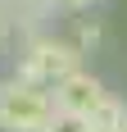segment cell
Instances as JSON below:
<instances>
[{"label":"cell","instance_id":"52a82bcc","mask_svg":"<svg viewBox=\"0 0 127 132\" xmlns=\"http://www.w3.org/2000/svg\"><path fill=\"white\" fill-rule=\"evenodd\" d=\"M55 5H63V9H91L95 0H55Z\"/></svg>","mask_w":127,"mask_h":132},{"label":"cell","instance_id":"ba28073f","mask_svg":"<svg viewBox=\"0 0 127 132\" xmlns=\"http://www.w3.org/2000/svg\"><path fill=\"white\" fill-rule=\"evenodd\" d=\"M0 27H5V14H0Z\"/></svg>","mask_w":127,"mask_h":132},{"label":"cell","instance_id":"3957f363","mask_svg":"<svg viewBox=\"0 0 127 132\" xmlns=\"http://www.w3.org/2000/svg\"><path fill=\"white\" fill-rule=\"evenodd\" d=\"M50 96H55V109H59V114L91 119V114H95V109H100L114 91H104V82H100V78H91V73H73V78H63Z\"/></svg>","mask_w":127,"mask_h":132},{"label":"cell","instance_id":"8992f818","mask_svg":"<svg viewBox=\"0 0 127 132\" xmlns=\"http://www.w3.org/2000/svg\"><path fill=\"white\" fill-rule=\"evenodd\" d=\"M91 41H100V27H95V23L82 27V46H91Z\"/></svg>","mask_w":127,"mask_h":132},{"label":"cell","instance_id":"6da1fadb","mask_svg":"<svg viewBox=\"0 0 127 132\" xmlns=\"http://www.w3.org/2000/svg\"><path fill=\"white\" fill-rule=\"evenodd\" d=\"M73 73H82V46H73V41L37 37L23 55H18V78L32 82V87H46V91H55V87H59L63 78H73Z\"/></svg>","mask_w":127,"mask_h":132},{"label":"cell","instance_id":"277c9868","mask_svg":"<svg viewBox=\"0 0 127 132\" xmlns=\"http://www.w3.org/2000/svg\"><path fill=\"white\" fill-rule=\"evenodd\" d=\"M123 128H127V105L118 96H109V100L91 114V132H123Z\"/></svg>","mask_w":127,"mask_h":132},{"label":"cell","instance_id":"7a4b0ae2","mask_svg":"<svg viewBox=\"0 0 127 132\" xmlns=\"http://www.w3.org/2000/svg\"><path fill=\"white\" fill-rule=\"evenodd\" d=\"M55 119V96L23 78L0 82V132H46Z\"/></svg>","mask_w":127,"mask_h":132},{"label":"cell","instance_id":"5b68a950","mask_svg":"<svg viewBox=\"0 0 127 132\" xmlns=\"http://www.w3.org/2000/svg\"><path fill=\"white\" fill-rule=\"evenodd\" d=\"M46 132H91V119H77V114H59L55 109V119Z\"/></svg>","mask_w":127,"mask_h":132},{"label":"cell","instance_id":"9c48e42d","mask_svg":"<svg viewBox=\"0 0 127 132\" xmlns=\"http://www.w3.org/2000/svg\"><path fill=\"white\" fill-rule=\"evenodd\" d=\"M123 132H127V128H123Z\"/></svg>","mask_w":127,"mask_h":132}]
</instances>
